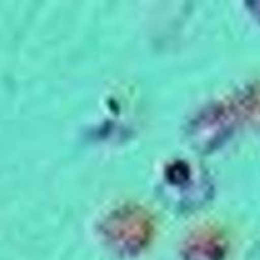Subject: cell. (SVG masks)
Listing matches in <instances>:
<instances>
[{"mask_svg": "<svg viewBox=\"0 0 260 260\" xmlns=\"http://www.w3.org/2000/svg\"><path fill=\"white\" fill-rule=\"evenodd\" d=\"M150 216L142 208L125 206L108 215L102 224L104 236L121 250L134 251L147 243L152 233Z\"/></svg>", "mask_w": 260, "mask_h": 260, "instance_id": "obj_1", "label": "cell"}, {"mask_svg": "<svg viewBox=\"0 0 260 260\" xmlns=\"http://www.w3.org/2000/svg\"><path fill=\"white\" fill-rule=\"evenodd\" d=\"M246 4L250 13L260 22V2H247Z\"/></svg>", "mask_w": 260, "mask_h": 260, "instance_id": "obj_2", "label": "cell"}]
</instances>
